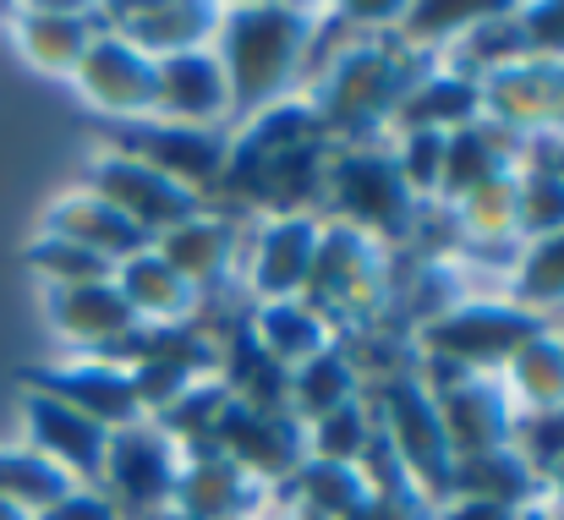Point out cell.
Segmentation results:
<instances>
[{
    "label": "cell",
    "mask_w": 564,
    "mask_h": 520,
    "mask_svg": "<svg viewBox=\"0 0 564 520\" xmlns=\"http://www.w3.org/2000/svg\"><path fill=\"white\" fill-rule=\"evenodd\" d=\"M318 214L335 219V225H351V230L373 236L389 252H405L422 203L405 192V181L394 171L389 138H378V143H329Z\"/></svg>",
    "instance_id": "3957f363"
},
{
    "label": "cell",
    "mask_w": 564,
    "mask_h": 520,
    "mask_svg": "<svg viewBox=\"0 0 564 520\" xmlns=\"http://www.w3.org/2000/svg\"><path fill=\"white\" fill-rule=\"evenodd\" d=\"M482 94V121L516 132V138H543L554 132V61H516L499 66L477 83Z\"/></svg>",
    "instance_id": "603a6c76"
},
{
    "label": "cell",
    "mask_w": 564,
    "mask_h": 520,
    "mask_svg": "<svg viewBox=\"0 0 564 520\" xmlns=\"http://www.w3.org/2000/svg\"><path fill=\"white\" fill-rule=\"evenodd\" d=\"M516 449L543 472L549 461H560L564 455V411L554 416H532V422H516Z\"/></svg>",
    "instance_id": "ab89813d"
},
{
    "label": "cell",
    "mask_w": 564,
    "mask_h": 520,
    "mask_svg": "<svg viewBox=\"0 0 564 520\" xmlns=\"http://www.w3.org/2000/svg\"><path fill=\"white\" fill-rule=\"evenodd\" d=\"M176 477H182V444L154 422L116 427L105 438V472L99 494L121 510V520H154L176 505Z\"/></svg>",
    "instance_id": "52a82bcc"
},
{
    "label": "cell",
    "mask_w": 564,
    "mask_h": 520,
    "mask_svg": "<svg viewBox=\"0 0 564 520\" xmlns=\"http://www.w3.org/2000/svg\"><path fill=\"white\" fill-rule=\"evenodd\" d=\"M499 378H505V394H510V405H516V416H521V422L564 411V346H560V329L549 324V329H538L527 346H516L510 350V361L499 367Z\"/></svg>",
    "instance_id": "f1b7e54d"
},
{
    "label": "cell",
    "mask_w": 564,
    "mask_h": 520,
    "mask_svg": "<svg viewBox=\"0 0 564 520\" xmlns=\"http://www.w3.org/2000/svg\"><path fill=\"white\" fill-rule=\"evenodd\" d=\"M521 510H499V505H477V499H444L433 505V520H516Z\"/></svg>",
    "instance_id": "b9f144b4"
},
{
    "label": "cell",
    "mask_w": 564,
    "mask_h": 520,
    "mask_svg": "<svg viewBox=\"0 0 564 520\" xmlns=\"http://www.w3.org/2000/svg\"><path fill=\"white\" fill-rule=\"evenodd\" d=\"M538 329H549V318L516 307L510 296H466L455 313L416 329L411 340H416L422 361H444V367H466V372H499L510 361V350L527 346Z\"/></svg>",
    "instance_id": "8992f818"
},
{
    "label": "cell",
    "mask_w": 564,
    "mask_h": 520,
    "mask_svg": "<svg viewBox=\"0 0 564 520\" xmlns=\"http://www.w3.org/2000/svg\"><path fill=\"white\" fill-rule=\"evenodd\" d=\"M516 520H554V516H549V505H532V510H521Z\"/></svg>",
    "instance_id": "c3c4849f"
},
{
    "label": "cell",
    "mask_w": 564,
    "mask_h": 520,
    "mask_svg": "<svg viewBox=\"0 0 564 520\" xmlns=\"http://www.w3.org/2000/svg\"><path fill=\"white\" fill-rule=\"evenodd\" d=\"M554 132H564V61H554Z\"/></svg>",
    "instance_id": "ee69618b"
},
{
    "label": "cell",
    "mask_w": 564,
    "mask_h": 520,
    "mask_svg": "<svg viewBox=\"0 0 564 520\" xmlns=\"http://www.w3.org/2000/svg\"><path fill=\"white\" fill-rule=\"evenodd\" d=\"M105 149H121L160 175H171L176 186L197 192L208 203V192L219 186L225 160H230V132H197V127H171V121H138V127H110Z\"/></svg>",
    "instance_id": "7c38bea8"
},
{
    "label": "cell",
    "mask_w": 564,
    "mask_h": 520,
    "mask_svg": "<svg viewBox=\"0 0 564 520\" xmlns=\"http://www.w3.org/2000/svg\"><path fill=\"white\" fill-rule=\"evenodd\" d=\"M549 165H554V175L564 181V132H554V154H549Z\"/></svg>",
    "instance_id": "f6af8a7d"
},
{
    "label": "cell",
    "mask_w": 564,
    "mask_h": 520,
    "mask_svg": "<svg viewBox=\"0 0 564 520\" xmlns=\"http://www.w3.org/2000/svg\"><path fill=\"white\" fill-rule=\"evenodd\" d=\"M0 520H33V516H28V510H17V505H6V499H0Z\"/></svg>",
    "instance_id": "7dc6e473"
},
{
    "label": "cell",
    "mask_w": 564,
    "mask_h": 520,
    "mask_svg": "<svg viewBox=\"0 0 564 520\" xmlns=\"http://www.w3.org/2000/svg\"><path fill=\"white\" fill-rule=\"evenodd\" d=\"M219 455H230L263 494L285 488L302 466H307V433L291 411H252L241 400H230L219 433H214Z\"/></svg>",
    "instance_id": "4fadbf2b"
},
{
    "label": "cell",
    "mask_w": 564,
    "mask_h": 520,
    "mask_svg": "<svg viewBox=\"0 0 564 520\" xmlns=\"http://www.w3.org/2000/svg\"><path fill=\"white\" fill-rule=\"evenodd\" d=\"M549 516H554V520H564V510H549Z\"/></svg>",
    "instance_id": "f907efd6"
},
{
    "label": "cell",
    "mask_w": 564,
    "mask_h": 520,
    "mask_svg": "<svg viewBox=\"0 0 564 520\" xmlns=\"http://www.w3.org/2000/svg\"><path fill=\"white\" fill-rule=\"evenodd\" d=\"M389 160L405 181V192L416 203H438L444 186V132H394L389 138Z\"/></svg>",
    "instance_id": "74e56055"
},
{
    "label": "cell",
    "mask_w": 564,
    "mask_h": 520,
    "mask_svg": "<svg viewBox=\"0 0 564 520\" xmlns=\"http://www.w3.org/2000/svg\"><path fill=\"white\" fill-rule=\"evenodd\" d=\"M22 263H28V274H33L44 291H77V285H105V280H116V269H110L105 258H94V252H83V247H72V241H61V236H33V241L22 247Z\"/></svg>",
    "instance_id": "836d02e7"
},
{
    "label": "cell",
    "mask_w": 564,
    "mask_h": 520,
    "mask_svg": "<svg viewBox=\"0 0 564 520\" xmlns=\"http://www.w3.org/2000/svg\"><path fill=\"white\" fill-rule=\"evenodd\" d=\"M110 285L121 291V302L132 307V318H138L143 329H182V324L197 318V307H203V296L192 291L154 247H143L138 258H127Z\"/></svg>",
    "instance_id": "484cf974"
},
{
    "label": "cell",
    "mask_w": 564,
    "mask_h": 520,
    "mask_svg": "<svg viewBox=\"0 0 564 520\" xmlns=\"http://www.w3.org/2000/svg\"><path fill=\"white\" fill-rule=\"evenodd\" d=\"M39 236H61V241H72V247L105 258L110 269H121L127 258H138L143 247H154L138 225H127V219H121L105 197H94L88 186L61 192V197L39 214Z\"/></svg>",
    "instance_id": "7402d4cb"
},
{
    "label": "cell",
    "mask_w": 564,
    "mask_h": 520,
    "mask_svg": "<svg viewBox=\"0 0 564 520\" xmlns=\"http://www.w3.org/2000/svg\"><path fill=\"white\" fill-rule=\"evenodd\" d=\"M368 499H373V483L362 461H307L285 488L269 494L274 510H307L324 520H362Z\"/></svg>",
    "instance_id": "83f0119b"
},
{
    "label": "cell",
    "mask_w": 564,
    "mask_h": 520,
    "mask_svg": "<svg viewBox=\"0 0 564 520\" xmlns=\"http://www.w3.org/2000/svg\"><path fill=\"white\" fill-rule=\"evenodd\" d=\"M22 383L66 400L72 411L94 416L105 433L143 422V405H138V389H132V367H116L105 356H61V361L33 367Z\"/></svg>",
    "instance_id": "5bb4252c"
},
{
    "label": "cell",
    "mask_w": 564,
    "mask_h": 520,
    "mask_svg": "<svg viewBox=\"0 0 564 520\" xmlns=\"http://www.w3.org/2000/svg\"><path fill=\"white\" fill-rule=\"evenodd\" d=\"M154 121L197 127V132H225L230 127V83H225V66H219L214 44L154 61Z\"/></svg>",
    "instance_id": "9a60e30c"
},
{
    "label": "cell",
    "mask_w": 564,
    "mask_h": 520,
    "mask_svg": "<svg viewBox=\"0 0 564 520\" xmlns=\"http://www.w3.org/2000/svg\"><path fill=\"white\" fill-rule=\"evenodd\" d=\"M44 318H50V335L72 356H105L127 335L143 329L110 280L105 285H77V291H44Z\"/></svg>",
    "instance_id": "ffe728a7"
},
{
    "label": "cell",
    "mask_w": 564,
    "mask_h": 520,
    "mask_svg": "<svg viewBox=\"0 0 564 520\" xmlns=\"http://www.w3.org/2000/svg\"><path fill=\"white\" fill-rule=\"evenodd\" d=\"M444 499H477V505H499V510H532L543 505V472L516 449H482V455H460L449 466V494Z\"/></svg>",
    "instance_id": "d4e9b609"
},
{
    "label": "cell",
    "mask_w": 564,
    "mask_h": 520,
    "mask_svg": "<svg viewBox=\"0 0 564 520\" xmlns=\"http://www.w3.org/2000/svg\"><path fill=\"white\" fill-rule=\"evenodd\" d=\"M99 33V6H17L11 11V39H17V55L44 72V77H66L77 72V61L88 55Z\"/></svg>",
    "instance_id": "44dd1931"
},
{
    "label": "cell",
    "mask_w": 564,
    "mask_h": 520,
    "mask_svg": "<svg viewBox=\"0 0 564 520\" xmlns=\"http://www.w3.org/2000/svg\"><path fill=\"white\" fill-rule=\"evenodd\" d=\"M99 28H110L149 61H165V55L214 44L219 6L214 0H121V6H99Z\"/></svg>",
    "instance_id": "e0dca14e"
},
{
    "label": "cell",
    "mask_w": 564,
    "mask_h": 520,
    "mask_svg": "<svg viewBox=\"0 0 564 520\" xmlns=\"http://www.w3.org/2000/svg\"><path fill=\"white\" fill-rule=\"evenodd\" d=\"M247 335L258 340V350L274 361V367H285V372H296V367H307L313 356H324V350L335 346V329L296 296V302H258L252 313H247Z\"/></svg>",
    "instance_id": "f546056e"
},
{
    "label": "cell",
    "mask_w": 564,
    "mask_h": 520,
    "mask_svg": "<svg viewBox=\"0 0 564 520\" xmlns=\"http://www.w3.org/2000/svg\"><path fill=\"white\" fill-rule=\"evenodd\" d=\"M433 61L405 50L394 33L378 39H351L346 50H335L313 77H307V105L324 127L329 143H378L389 138V116L405 99V88L427 72Z\"/></svg>",
    "instance_id": "7a4b0ae2"
},
{
    "label": "cell",
    "mask_w": 564,
    "mask_h": 520,
    "mask_svg": "<svg viewBox=\"0 0 564 520\" xmlns=\"http://www.w3.org/2000/svg\"><path fill=\"white\" fill-rule=\"evenodd\" d=\"M302 433H307V461H362V455L373 449L378 422H373L368 394H362V400H351V405H340V411L307 422Z\"/></svg>",
    "instance_id": "e575fe53"
},
{
    "label": "cell",
    "mask_w": 564,
    "mask_h": 520,
    "mask_svg": "<svg viewBox=\"0 0 564 520\" xmlns=\"http://www.w3.org/2000/svg\"><path fill=\"white\" fill-rule=\"evenodd\" d=\"M94 197H105L127 225H138L149 241H160L165 230H176V225H187L197 208H208L197 192L187 186H176L171 175H160L154 165H143V160H132V154H121V149H94V160H88V181H83Z\"/></svg>",
    "instance_id": "30bf717a"
},
{
    "label": "cell",
    "mask_w": 564,
    "mask_h": 520,
    "mask_svg": "<svg viewBox=\"0 0 564 520\" xmlns=\"http://www.w3.org/2000/svg\"><path fill=\"white\" fill-rule=\"evenodd\" d=\"M516 22H521V44L532 61H564V0L516 6Z\"/></svg>",
    "instance_id": "f35d334b"
},
{
    "label": "cell",
    "mask_w": 564,
    "mask_h": 520,
    "mask_svg": "<svg viewBox=\"0 0 564 520\" xmlns=\"http://www.w3.org/2000/svg\"><path fill=\"white\" fill-rule=\"evenodd\" d=\"M351 400H362V378H357V367L346 361V350L335 340L324 356H313L307 367L291 372L285 411L307 427V422H318V416H329V411H340V405H351Z\"/></svg>",
    "instance_id": "4dcf8cb0"
},
{
    "label": "cell",
    "mask_w": 564,
    "mask_h": 520,
    "mask_svg": "<svg viewBox=\"0 0 564 520\" xmlns=\"http://www.w3.org/2000/svg\"><path fill=\"white\" fill-rule=\"evenodd\" d=\"M225 411H230V389H225V383H219V372H214V378H197L187 394H182L176 405H165L154 422H160L182 449H197V444H214V433H219Z\"/></svg>",
    "instance_id": "d590c367"
},
{
    "label": "cell",
    "mask_w": 564,
    "mask_h": 520,
    "mask_svg": "<svg viewBox=\"0 0 564 520\" xmlns=\"http://www.w3.org/2000/svg\"><path fill=\"white\" fill-rule=\"evenodd\" d=\"M241 225L236 214H214V208H197L187 225L165 230L154 241V252L187 280L197 296H219L236 285V263H241Z\"/></svg>",
    "instance_id": "ac0fdd59"
},
{
    "label": "cell",
    "mask_w": 564,
    "mask_h": 520,
    "mask_svg": "<svg viewBox=\"0 0 564 520\" xmlns=\"http://www.w3.org/2000/svg\"><path fill=\"white\" fill-rule=\"evenodd\" d=\"M505 296L538 318L564 313V230L560 236H543V241H521L516 263H510V280H505Z\"/></svg>",
    "instance_id": "1f68e13d"
},
{
    "label": "cell",
    "mask_w": 564,
    "mask_h": 520,
    "mask_svg": "<svg viewBox=\"0 0 564 520\" xmlns=\"http://www.w3.org/2000/svg\"><path fill=\"white\" fill-rule=\"evenodd\" d=\"M324 214H274V219H247L241 225V263H236V291L258 302H296L313 280Z\"/></svg>",
    "instance_id": "ba28073f"
},
{
    "label": "cell",
    "mask_w": 564,
    "mask_h": 520,
    "mask_svg": "<svg viewBox=\"0 0 564 520\" xmlns=\"http://www.w3.org/2000/svg\"><path fill=\"white\" fill-rule=\"evenodd\" d=\"M72 488H77V483H72L61 466H50L44 455H33L28 444L0 449V499H6V505L39 516V510H50V505H55L61 494H72Z\"/></svg>",
    "instance_id": "d6a6232c"
},
{
    "label": "cell",
    "mask_w": 564,
    "mask_h": 520,
    "mask_svg": "<svg viewBox=\"0 0 564 520\" xmlns=\"http://www.w3.org/2000/svg\"><path fill=\"white\" fill-rule=\"evenodd\" d=\"M422 383H427V394L438 405V422L449 433L455 461L499 449V444H516V422L521 416H516L499 372H466V367L422 361Z\"/></svg>",
    "instance_id": "9c48e42d"
},
{
    "label": "cell",
    "mask_w": 564,
    "mask_h": 520,
    "mask_svg": "<svg viewBox=\"0 0 564 520\" xmlns=\"http://www.w3.org/2000/svg\"><path fill=\"white\" fill-rule=\"evenodd\" d=\"M318 22H324L318 6H291V0L219 6L214 55H219L225 83H230V127L302 94Z\"/></svg>",
    "instance_id": "6da1fadb"
},
{
    "label": "cell",
    "mask_w": 564,
    "mask_h": 520,
    "mask_svg": "<svg viewBox=\"0 0 564 520\" xmlns=\"http://www.w3.org/2000/svg\"><path fill=\"white\" fill-rule=\"evenodd\" d=\"M521 160H527V138H516V132H505V127H494V121L477 116L471 127H460V132L444 138V186H438V203H455V197H466V192H477V186H488L499 175H516Z\"/></svg>",
    "instance_id": "cb8c5ba5"
},
{
    "label": "cell",
    "mask_w": 564,
    "mask_h": 520,
    "mask_svg": "<svg viewBox=\"0 0 564 520\" xmlns=\"http://www.w3.org/2000/svg\"><path fill=\"white\" fill-rule=\"evenodd\" d=\"M482 116V94H477V83L471 77H455V72H444L438 61L405 88V99L394 105V116H389V138L394 132H460V127H471Z\"/></svg>",
    "instance_id": "4316f807"
},
{
    "label": "cell",
    "mask_w": 564,
    "mask_h": 520,
    "mask_svg": "<svg viewBox=\"0 0 564 520\" xmlns=\"http://www.w3.org/2000/svg\"><path fill=\"white\" fill-rule=\"evenodd\" d=\"M252 520H296V516H291V510H274V505H263V510H258Z\"/></svg>",
    "instance_id": "bcb514c9"
},
{
    "label": "cell",
    "mask_w": 564,
    "mask_h": 520,
    "mask_svg": "<svg viewBox=\"0 0 564 520\" xmlns=\"http://www.w3.org/2000/svg\"><path fill=\"white\" fill-rule=\"evenodd\" d=\"M543 505H549V510H564V455L543 466Z\"/></svg>",
    "instance_id": "7bdbcfd3"
},
{
    "label": "cell",
    "mask_w": 564,
    "mask_h": 520,
    "mask_svg": "<svg viewBox=\"0 0 564 520\" xmlns=\"http://www.w3.org/2000/svg\"><path fill=\"white\" fill-rule=\"evenodd\" d=\"M33 520H121V510L99 488H72V494H61L50 510H39Z\"/></svg>",
    "instance_id": "60d3db41"
},
{
    "label": "cell",
    "mask_w": 564,
    "mask_h": 520,
    "mask_svg": "<svg viewBox=\"0 0 564 520\" xmlns=\"http://www.w3.org/2000/svg\"><path fill=\"white\" fill-rule=\"evenodd\" d=\"M389 296H394V252L351 230V225H335L324 219V236H318V258H313V280L302 291V302L340 335L351 329H373L389 313Z\"/></svg>",
    "instance_id": "277c9868"
},
{
    "label": "cell",
    "mask_w": 564,
    "mask_h": 520,
    "mask_svg": "<svg viewBox=\"0 0 564 520\" xmlns=\"http://www.w3.org/2000/svg\"><path fill=\"white\" fill-rule=\"evenodd\" d=\"M362 472H368V483H373V499H368L362 520H433V505L405 483V472L389 461L383 438H373V449L362 455Z\"/></svg>",
    "instance_id": "8d00e7d4"
},
{
    "label": "cell",
    "mask_w": 564,
    "mask_h": 520,
    "mask_svg": "<svg viewBox=\"0 0 564 520\" xmlns=\"http://www.w3.org/2000/svg\"><path fill=\"white\" fill-rule=\"evenodd\" d=\"M154 520H187V516H176V510H165V516H154Z\"/></svg>",
    "instance_id": "681fc988"
},
{
    "label": "cell",
    "mask_w": 564,
    "mask_h": 520,
    "mask_svg": "<svg viewBox=\"0 0 564 520\" xmlns=\"http://www.w3.org/2000/svg\"><path fill=\"white\" fill-rule=\"evenodd\" d=\"M269 505V494L230 461L219 444L182 449V477H176V516L187 520H252Z\"/></svg>",
    "instance_id": "d6986e66"
},
{
    "label": "cell",
    "mask_w": 564,
    "mask_h": 520,
    "mask_svg": "<svg viewBox=\"0 0 564 520\" xmlns=\"http://www.w3.org/2000/svg\"><path fill=\"white\" fill-rule=\"evenodd\" d=\"M72 88L77 99L105 116L110 127H138V121H154V61L143 50H132L127 39H116L110 28L94 33L88 55L77 61L72 72Z\"/></svg>",
    "instance_id": "8fae6325"
},
{
    "label": "cell",
    "mask_w": 564,
    "mask_h": 520,
    "mask_svg": "<svg viewBox=\"0 0 564 520\" xmlns=\"http://www.w3.org/2000/svg\"><path fill=\"white\" fill-rule=\"evenodd\" d=\"M22 427H28V449L44 455L50 466H61L77 488H99V472H105V427L83 411H72L66 400L44 394V389H28L22 383Z\"/></svg>",
    "instance_id": "2e32d148"
},
{
    "label": "cell",
    "mask_w": 564,
    "mask_h": 520,
    "mask_svg": "<svg viewBox=\"0 0 564 520\" xmlns=\"http://www.w3.org/2000/svg\"><path fill=\"white\" fill-rule=\"evenodd\" d=\"M560 346H564V329H560Z\"/></svg>",
    "instance_id": "816d5d0a"
},
{
    "label": "cell",
    "mask_w": 564,
    "mask_h": 520,
    "mask_svg": "<svg viewBox=\"0 0 564 520\" xmlns=\"http://www.w3.org/2000/svg\"><path fill=\"white\" fill-rule=\"evenodd\" d=\"M368 405H373L378 438H383L389 461L405 472V483H411L427 505H444L455 449H449V433H444V422H438V405H433L422 372L394 378V383L373 389Z\"/></svg>",
    "instance_id": "5b68a950"
}]
</instances>
